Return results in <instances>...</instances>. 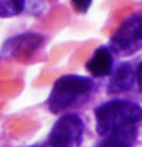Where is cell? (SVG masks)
Segmentation results:
<instances>
[{"label":"cell","mask_w":142,"mask_h":147,"mask_svg":"<svg viewBox=\"0 0 142 147\" xmlns=\"http://www.w3.org/2000/svg\"><path fill=\"white\" fill-rule=\"evenodd\" d=\"M94 79L81 74H64L58 77L47 97V109L53 114H60L87 101L95 92Z\"/></svg>","instance_id":"obj_2"},{"label":"cell","mask_w":142,"mask_h":147,"mask_svg":"<svg viewBox=\"0 0 142 147\" xmlns=\"http://www.w3.org/2000/svg\"><path fill=\"white\" fill-rule=\"evenodd\" d=\"M87 71L93 77H107L114 70V53L108 46H99L85 63Z\"/></svg>","instance_id":"obj_7"},{"label":"cell","mask_w":142,"mask_h":147,"mask_svg":"<svg viewBox=\"0 0 142 147\" xmlns=\"http://www.w3.org/2000/svg\"><path fill=\"white\" fill-rule=\"evenodd\" d=\"M29 147H40V146H37V144H34V146H29Z\"/></svg>","instance_id":"obj_12"},{"label":"cell","mask_w":142,"mask_h":147,"mask_svg":"<svg viewBox=\"0 0 142 147\" xmlns=\"http://www.w3.org/2000/svg\"><path fill=\"white\" fill-rule=\"evenodd\" d=\"M109 50L119 56H132L142 50V16L132 14L114 33L108 45Z\"/></svg>","instance_id":"obj_3"},{"label":"cell","mask_w":142,"mask_h":147,"mask_svg":"<svg viewBox=\"0 0 142 147\" xmlns=\"http://www.w3.org/2000/svg\"><path fill=\"white\" fill-rule=\"evenodd\" d=\"M44 43V37L37 33H21L17 34L3 45V54L14 59H21V57H29L34 51L40 49Z\"/></svg>","instance_id":"obj_5"},{"label":"cell","mask_w":142,"mask_h":147,"mask_svg":"<svg viewBox=\"0 0 142 147\" xmlns=\"http://www.w3.org/2000/svg\"><path fill=\"white\" fill-rule=\"evenodd\" d=\"M70 1L78 13H87L93 4V0H70Z\"/></svg>","instance_id":"obj_10"},{"label":"cell","mask_w":142,"mask_h":147,"mask_svg":"<svg viewBox=\"0 0 142 147\" xmlns=\"http://www.w3.org/2000/svg\"><path fill=\"white\" fill-rule=\"evenodd\" d=\"M95 147H134V144L114 139H101V142L95 144Z\"/></svg>","instance_id":"obj_9"},{"label":"cell","mask_w":142,"mask_h":147,"mask_svg":"<svg viewBox=\"0 0 142 147\" xmlns=\"http://www.w3.org/2000/svg\"><path fill=\"white\" fill-rule=\"evenodd\" d=\"M109 82L107 86L108 94H121L132 90L137 84V67L132 63H121L109 74Z\"/></svg>","instance_id":"obj_6"},{"label":"cell","mask_w":142,"mask_h":147,"mask_svg":"<svg viewBox=\"0 0 142 147\" xmlns=\"http://www.w3.org/2000/svg\"><path fill=\"white\" fill-rule=\"evenodd\" d=\"M137 86H138L139 92L142 93V60L137 66Z\"/></svg>","instance_id":"obj_11"},{"label":"cell","mask_w":142,"mask_h":147,"mask_svg":"<svg viewBox=\"0 0 142 147\" xmlns=\"http://www.w3.org/2000/svg\"><path fill=\"white\" fill-rule=\"evenodd\" d=\"M95 130L101 139L135 144L142 123V107L127 98H114L95 107Z\"/></svg>","instance_id":"obj_1"},{"label":"cell","mask_w":142,"mask_h":147,"mask_svg":"<svg viewBox=\"0 0 142 147\" xmlns=\"http://www.w3.org/2000/svg\"><path fill=\"white\" fill-rule=\"evenodd\" d=\"M9 1L14 16L29 14V16L40 17L50 9L54 0H9Z\"/></svg>","instance_id":"obj_8"},{"label":"cell","mask_w":142,"mask_h":147,"mask_svg":"<svg viewBox=\"0 0 142 147\" xmlns=\"http://www.w3.org/2000/svg\"><path fill=\"white\" fill-rule=\"evenodd\" d=\"M84 121L75 113L63 114L48 133L51 147H81L84 142Z\"/></svg>","instance_id":"obj_4"}]
</instances>
